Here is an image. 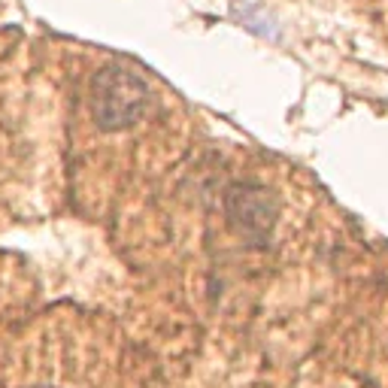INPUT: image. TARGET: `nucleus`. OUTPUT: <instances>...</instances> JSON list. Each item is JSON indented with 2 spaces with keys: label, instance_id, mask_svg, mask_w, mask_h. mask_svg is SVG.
<instances>
[{
  "label": "nucleus",
  "instance_id": "nucleus-2",
  "mask_svg": "<svg viewBox=\"0 0 388 388\" xmlns=\"http://www.w3.org/2000/svg\"><path fill=\"white\" fill-rule=\"evenodd\" d=\"M225 212L231 228L240 237L264 243L276 225V216H279V201H276L270 188L255 185V182H240V185L228 188Z\"/></svg>",
  "mask_w": 388,
  "mask_h": 388
},
{
  "label": "nucleus",
  "instance_id": "nucleus-3",
  "mask_svg": "<svg viewBox=\"0 0 388 388\" xmlns=\"http://www.w3.org/2000/svg\"><path fill=\"white\" fill-rule=\"evenodd\" d=\"M30 388H52V385H30Z\"/></svg>",
  "mask_w": 388,
  "mask_h": 388
},
{
  "label": "nucleus",
  "instance_id": "nucleus-1",
  "mask_svg": "<svg viewBox=\"0 0 388 388\" xmlns=\"http://www.w3.org/2000/svg\"><path fill=\"white\" fill-rule=\"evenodd\" d=\"M94 122L104 131H124L140 122L149 107V89L133 70L113 64L94 76L91 85Z\"/></svg>",
  "mask_w": 388,
  "mask_h": 388
}]
</instances>
